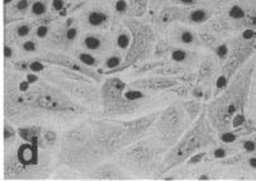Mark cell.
<instances>
[{"instance_id":"45","label":"cell","mask_w":256,"mask_h":181,"mask_svg":"<svg viewBox=\"0 0 256 181\" xmlns=\"http://www.w3.org/2000/svg\"><path fill=\"white\" fill-rule=\"evenodd\" d=\"M52 26H37V27L34 28V32H33V37L40 40L41 42H44L47 38V36H48Z\"/></svg>"},{"instance_id":"37","label":"cell","mask_w":256,"mask_h":181,"mask_svg":"<svg viewBox=\"0 0 256 181\" xmlns=\"http://www.w3.org/2000/svg\"><path fill=\"white\" fill-rule=\"evenodd\" d=\"M58 142V136L56 133V130H52V128L44 127L41 136V144H40V148L41 150H51L56 146V144Z\"/></svg>"},{"instance_id":"25","label":"cell","mask_w":256,"mask_h":181,"mask_svg":"<svg viewBox=\"0 0 256 181\" xmlns=\"http://www.w3.org/2000/svg\"><path fill=\"white\" fill-rule=\"evenodd\" d=\"M200 30H206V32H210L212 34L217 36L220 40L227 37L231 32H234V27H232L231 22L228 19L221 13H214L212 16V18L208 20L206 24L200 26L199 27Z\"/></svg>"},{"instance_id":"34","label":"cell","mask_w":256,"mask_h":181,"mask_svg":"<svg viewBox=\"0 0 256 181\" xmlns=\"http://www.w3.org/2000/svg\"><path fill=\"white\" fill-rule=\"evenodd\" d=\"M172 47H174V44H172L169 40H166L165 37L158 38L155 44V47H154V54L151 60L166 58V56L169 54V52L172 51Z\"/></svg>"},{"instance_id":"44","label":"cell","mask_w":256,"mask_h":181,"mask_svg":"<svg viewBox=\"0 0 256 181\" xmlns=\"http://www.w3.org/2000/svg\"><path fill=\"white\" fill-rule=\"evenodd\" d=\"M166 4H170V6H186V8H189V6H207L206 0H168Z\"/></svg>"},{"instance_id":"54","label":"cell","mask_w":256,"mask_h":181,"mask_svg":"<svg viewBox=\"0 0 256 181\" xmlns=\"http://www.w3.org/2000/svg\"><path fill=\"white\" fill-rule=\"evenodd\" d=\"M72 2H74V3H75V2H84V0H72Z\"/></svg>"},{"instance_id":"56","label":"cell","mask_w":256,"mask_h":181,"mask_svg":"<svg viewBox=\"0 0 256 181\" xmlns=\"http://www.w3.org/2000/svg\"><path fill=\"white\" fill-rule=\"evenodd\" d=\"M128 2H130V0H128Z\"/></svg>"},{"instance_id":"50","label":"cell","mask_w":256,"mask_h":181,"mask_svg":"<svg viewBox=\"0 0 256 181\" xmlns=\"http://www.w3.org/2000/svg\"><path fill=\"white\" fill-rule=\"evenodd\" d=\"M242 162H245L252 170H256V154H251V156L245 157Z\"/></svg>"},{"instance_id":"27","label":"cell","mask_w":256,"mask_h":181,"mask_svg":"<svg viewBox=\"0 0 256 181\" xmlns=\"http://www.w3.org/2000/svg\"><path fill=\"white\" fill-rule=\"evenodd\" d=\"M110 30L113 33V37H114L116 50L126 54L132 42L131 30H128L127 26L124 24L123 19H114Z\"/></svg>"},{"instance_id":"1","label":"cell","mask_w":256,"mask_h":181,"mask_svg":"<svg viewBox=\"0 0 256 181\" xmlns=\"http://www.w3.org/2000/svg\"><path fill=\"white\" fill-rule=\"evenodd\" d=\"M3 112L9 122L24 126L36 123L44 116H79L89 109L41 75L6 68Z\"/></svg>"},{"instance_id":"13","label":"cell","mask_w":256,"mask_h":181,"mask_svg":"<svg viewBox=\"0 0 256 181\" xmlns=\"http://www.w3.org/2000/svg\"><path fill=\"white\" fill-rule=\"evenodd\" d=\"M82 32H94V30H108L114 22L113 4L103 0L85 2L75 16Z\"/></svg>"},{"instance_id":"31","label":"cell","mask_w":256,"mask_h":181,"mask_svg":"<svg viewBox=\"0 0 256 181\" xmlns=\"http://www.w3.org/2000/svg\"><path fill=\"white\" fill-rule=\"evenodd\" d=\"M18 51L24 56H37V54L44 52V46H42V42L40 40L32 36V37L27 38L18 44Z\"/></svg>"},{"instance_id":"11","label":"cell","mask_w":256,"mask_h":181,"mask_svg":"<svg viewBox=\"0 0 256 181\" xmlns=\"http://www.w3.org/2000/svg\"><path fill=\"white\" fill-rule=\"evenodd\" d=\"M93 126V134L96 144L104 160L113 157L131 144V138L122 120L104 118L90 119Z\"/></svg>"},{"instance_id":"52","label":"cell","mask_w":256,"mask_h":181,"mask_svg":"<svg viewBox=\"0 0 256 181\" xmlns=\"http://www.w3.org/2000/svg\"><path fill=\"white\" fill-rule=\"evenodd\" d=\"M16 0H4V8H6V6H12L13 3H16Z\"/></svg>"},{"instance_id":"4","label":"cell","mask_w":256,"mask_h":181,"mask_svg":"<svg viewBox=\"0 0 256 181\" xmlns=\"http://www.w3.org/2000/svg\"><path fill=\"white\" fill-rule=\"evenodd\" d=\"M214 132L216 130L208 120L204 108V110L199 114L198 118L192 123L190 127L180 137L176 144L169 148L154 178H161L178 166L186 162L193 154L206 151L210 146H214L217 144Z\"/></svg>"},{"instance_id":"40","label":"cell","mask_w":256,"mask_h":181,"mask_svg":"<svg viewBox=\"0 0 256 181\" xmlns=\"http://www.w3.org/2000/svg\"><path fill=\"white\" fill-rule=\"evenodd\" d=\"M230 50H231V47H230V41H221L218 42V44L210 50V52L217 57L218 61H220L222 65V64L226 61L227 57H228Z\"/></svg>"},{"instance_id":"16","label":"cell","mask_w":256,"mask_h":181,"mask_svg":"<svg viewBox=\"0 0 256 181\" xmlns=\"http://www.w3.org/2000/svg\"><path fill=\"white\" fill-rule=\"evenodd\" d=\"M79 47L88 52L96 54L104 58L106 54L116 51L114 37L112 30H94V32H82L79 38Z\"/></svg>"},{"instance_id":"23","label":"cell","mask_w":256,"mask_h":181,"mask_svg":"<svg viewBox=\"0 0 256 181\" xmlns=\"http://www.w3.org/2000/svg\"><path fill=\"white\" fill-rule=\"evenodd\" d=\"M127 171L120 165L114 162H102L88 171V178L92 180H127L130 176Z\"/></svg>"},{"instance_id":"46","label":"cell","mask_w":256,"mask_h":181,"mask_svg":"<svg viewBox=\"0 0 256 181\" xmlns=\"http://www.w3.org/2000/svg\"><path fill=\"white\" fill-rule=\"evenodd\" d=\"M241 148L248 154H256V140H241Z\"/></svg>"},{"instance_id":"12","label":"cell","mask_w":256,"mask_h":181,"mask_svg":"<svg viewBox=\"0 0 256 181\" xmlns=\"http://www.w3.org/2000/svg\"><path fill=\"white\" fill-rule=\"evenodd\" d=\"M82 28L75 16H65L51 27L47 38L42 42L44 51L72 54L79 42Z\"/></svg>"},{"instance_id":"7","label":"cell","mask_w":256,"mask_h":181,"mask_svg":"<svg viewBox=\"0 0 256 181\" xmlns=\"http://www.w3.org/2000/svg\"><path fill=\"white\" fill-rule=\"evenodd\" d=\"M40 75L84 106L100 104V86L98 82L78 71L58 66H48Z\"/></svg>"},{"instance_id":"43","label":"cell","mask_w":256,"mask_h":181,"mask_svg":"<svg viewBox=\"0 0 256 181\" xmlns=\"http://www.w3.org/2000/svg\"><path fill=\"white\" fill-rule=\"evenodd\" d=\"M70 2L68 0H52L51 2V12L60 16L61 18H65L66 14H68L70 6H68Z\"/></svg>"},{"instance_id":"8","label":"cell","mask_w":256,"mask_h":181,"mask_svg":"<svg viewBox=\"0 0 256 181\" xmlns=\"http://www.w3.org/2000/svg\"><path fill=\"white\" fill-rule=\"evenodd\" d=\"M123 22L127 26L128 30H131L132 42L128 51L126 52L123 64L116 71V74L134 68V66L152 58L154 47L158 40V33L156 32L155 28L148 20H144L142 18L126 16L123 18Z\"/></svg>"},{"instance_id":"21","label":"cell","mask_w":256,"mask_h":181,"mask_svg":"<svg viewBox=\"0 0 256 181\" xmlns=\"http://www.w3.org/2000/svg\"><path fill=\"white\" fill-rule=\"evenodd\" d=\"M158 114H160V112H151V113L144 114V116H138V118L131 119V120H122L123 126L127 130L128 136L131 138L132 144L141 140V138L146 137V134L152 130Z\"/></svg>"},{"instance_id":"20","label":"cell","mask_w":256,"mask_h":181,"mask_svg":"<svg viewBox=\"0 0 256 181\" xmlns=\"http://www.w3.org/2000/svg\"><path fill=\"white\" fill-rule=\"evenodd\" d=\"M178 82H179V80L176 78H172V76L151 75L148 78H134V82H130V85L132 88L142 90V92L158 94V92L172 90Z\"/></svg>"},{"instance_id":"39","label":"cell","mask_w":256,"mask_h":181,"mask_svg":"<svg viewBox=\"0 0 256 181\" xmlns=\"http://www.w3.org/2000/svg\"><path fill=\"white\" fill-rule=\"evenodd\" d=\"M198 34H199V41H200V46L202 48H207V50H212L218 42H221L222 40L217 37V36L212 34L210 32H206V30H198Z\"/></svg>"},{"instance_id":"3","label":"cell","mask_w":256,"mask_h":181,"mask_svg":"<svg viewBox=\"0 0 256 181\" xmlns=\"http://www.w3.org/2000/svg\"><path fill=\"white\" fill-rule=\"evenodd\" d=\"M104 161L100 151L94 140L92 120L86 119L66 130L61 137L58 164L76 170L88 172Z\"/></svg>"},{"instance_id":"51","label":"cell","mask_w":256,"mask_h":181,"mask_svg":"<svg viewBox=\"0 0 256 181\" xmlns=\"http://www.w3.org/2000/svg\"><path fill=\"white\" fill-rule=\"evenodd\" d=\"M198 180H210V178H213L212 176H210V175H207V174H203V175H200V176H198Z\"/></svg>"},{"instance_id":"24","label":"cell","mask_w":256,"mask_h":181,"mask_svg":"<svg viewBox=\"0 0 256 181\" xmlns=\"http://www.w3.org/2000/svg\"><path fill=\"white\" fill-rule=\"evenodd\" d=\"M214 13L216 12L210 6H189V8H186V13L179 23L190 26V27H200V26L206 24Z\"/></svg>"},{"instance_id":"42","label":"cell","mask_w":256,"mask_h":181,"mask_svg":"<svg viewBox=\"0 0 256 181\" xmlns=\"http://www.w3.org/2000/svg\"><path fill=\"white\" fill-rule=\"evenodd\" d=\"M193 86L194 85L179 82L172 90H170V92H174L179 99L186 100V99H189V98H192V90H193Z\"/></svg>"},{"instance_id":"35","label":"cell","mask_w":256,"mask_h":181,"mask_svg":"<svg viewBox=\"0 0 256 181\" xmlns=\"http://www.w3.org/2000/svg\"><path fill=\"white\" fill-rule=\"evenodd\" d=\"M236 154V150L232 147V144H222L221 146H217L212 151L208 152L207 160H216V161H221L226 157L232 156Z\"/></svg>"},{"instance_id":"15","label":"cell","mask_w":256,"mask_h":181,"mask_svg":"<svg viewBox=\"0 0 256 181\" xmlns=\"http://www.w3.org/2000/svg\"><path fill=\"white\" fill-rule=\"evenodd\" d=\"M33 57L48 66H58V68H70V70H74V71H78V72L82 74V75L92 78V80H94V82H98V84L103 82L104 74L102 72V71L96 70V68H86V66H85L84 64L80 62L79 60H78L72 54L44 51L42 52V54Z\"/></svg>"},{"instance_id":"32","label":"cell","mask_w":256,"mask_h":181,"mask_svg":"<svg viewBox=\"0 0 256 181\" xmlns=\"http://www.w3.org/2000/svg\"><path fill=\"white\" fill-rule=\"evenodd\" d=\"M148 10H150V0H130L127 16L144 18Z\"/></svg>"},{"instance_id":"17","label":"cell","mask_w":256,"mask_h":181,"mask_svg":"<svg viewBox=\"0 0 256 181\" xmlns=\"http://www.w3.org/2000/svg\"><path fill=\"white\" fill-rule=\"evenodd\" d=\"M186 13V6H178L165 4L158 12H150L148 22L152 24L158 34H164L168 28L174 23H179Z\"/></svg>"},{"instance_id":"5","label":"cell","mask_w":256,"mask_h":181,"mask_svg":"<svg viewBox=\"0 0 256 181\" xmlns=\"http://www.w3.org/2000/svg\"><path fill=\"white\" fill-rule=\"evenodd\" d=\"M44 150L28 142H23L3 162L6 180H34L44 178L50 174L51 160Z\"/></svg>"},{"instance_id":"28","label":"cell","mask_w":256,"mask_h":181,"mask_svg":"<svg viewBox=\"0 0 256 181\" xmlns=\"http://www.w3.org/2000/svg\"><path fill=\"white\" fill-rule=\"evenodd\" d=\"M42 130H44V127L40 124H36V123H32V124H24L20 126V127L18 128V136H20V138L23 142L33 144H36V146L40 147Z\"/></svg>"},{"instance_id":"49","label":"cell","mask_w":256,"mask_h":181,"mask_svg":"<svg viewBox=\"0 0 256 181\" xmlns=\"http://www.w3.org/2000/svg\"><path fill=\"white\" fill-rule=\"evenodd\" d=\"M166 3L168 0H150V12H158Z\"/></svg>"},{"instance_id":"41","label":"cell","mask_w":256,"mask_h":181,"mask_svg":"<svg viewBox=\"0 0 256 181\" xmlns=\"http://www.w3.org/2000/svg\"><path fill=\"white\" fill-rule=\"evenodd\" d=\"M18 46L13 44H6L4 42V65H6V68H9V65L16 61V57H18Z\"/></svg>"},{"instance_id":"18","label":"cell","mask_w":256,"mask_h":181,"mask_svg":"<svg viewBox=\"0 0 256 181\" xmlns=\"http://www.w3.org/2000/svg\"><path fill=\"white\" fill-rule=\"evenodd\" d=\"M164 37L169 40L174 46L188 47V48H202L199 41L198 30H193L190 26L182 23H174L164 33Z\"/></svg>"},{"instance_id":"55","label":"cell","mask_w":256,"mask_h":181,"mask_svg":"<svg viewBox=\"0 0 256 181\" xmlns=\"http://www.w3.org/2000/svg\"><path fill=\"white\" fill-rule=\"evenodd\" d=\"M68 2H72V0H68Z\"/></svg>"},{"instance_id":"48","label":"cell","mask_w":256,"mask_h":181,"mask_svg":"<svg viewBox=\"0 0 256 181\" xmlns=\"http://www.w3.org/2000/svg\"><path fill=\"white\" fill-rule=\"evenodd\" d=\"M230 2H231V0H206L207 6L212 8L214 12L221 10V9L224 8V6H226Z\"/></svg>"},{"instance_id":"6","label":"cell","mask_w":256,"mask_h":181,"mask_svg":"<svg viewBox=\"0 0 256 181\" xmlns=\"http://www.w3.org/2000/svg\"><path fill=\"white\" fill-rule=\"evenodd\" d=\"M168 151L169 148L164 146L155 136L144 137L128 144L118 154V164L130 172L140 175L156 174Z\"/></svg>"},{"instance_id":"36","label":"cell","mask_w":256,"mask_h":181,"mask_svg":"<svg viewBox=\"0 0 256 181\" xmlns=\"http://www.w3.org/2000/svg\"><path fill=\"white\" fill-rule=\"evenodd\" d=\"M51 2L52 0H36L28 13L27 18L37 19L44 16L48 12H51Z\"/></svg>"},{"instance_id":"9","label":"cell","mask_w":256,"mask_h":181,"mask_svg":"<svg viewBox=\"0 0 256 181\" xmlns=\"http://www.w3.org/2000/svg\"><path fill=\"white\" fill-rule=\"evenodd\" d=\"M128 84L122 78L109 75L100 85V106L104 118L116 119L120 116H131L141 109L150 106L151 102H134L126 96L124 92Z\"/></svg>"},{"instance_id":"26","label":"cell","mask_w":256,"mask_h":181,"mask_svg":"<svg viewBox=\"0 0 256 181\" xmlns=\"http://www.w3.org/2000/svg\"><path fill=\"white\" fill-rule=\"evenodd\" d=\"M34 2L36 0H16V3L4 8V26L27 18Z\"/></svg>"},{"instance_id":"47","label":"cell","mask_w":256,"mask_h":181,"mask_svg":"<svg viewBox=\"0 0 256 181\" xmlns=\"http://www.w3.org/2000/svg\"><path fill=\"white\" fill-rule=\"evenodd\" d=\"M207 156H208V152L200 151L198 152V154H193V156L186 161V164H188V165H196V164L204 162L206 160H207Z\"/></svg>"},{"instance_id":"30","label":"cell","mask_w":256,"mask_h":181,"mask_svg":"<svg viewBox=\"0 0 256 181\" xmlns=\"http://www.w3.org/2000/svg\"><path fill=\"white\" fill-rule=\"evenodd\" d=\"M72 54L79 60L80 62L84 64L86 68H96V70L100 71L102 68V64H103V58L98 57L96 54H92V52H88L82 48H75L72 51Z\"/></svg>"},{"instance_id":"29","label":"cell","mask_w":256,"mask_h":181,"mask_svg":"<svg viewBox=\"0 0 256 181\" xmlns=\"http://www.w3.org/2000/svg\"><path fill=\"white\" fill-rule=\"evenodd\" d=\"M124 60V54L120 52L118 50L113 51L112 54H106L103 58L100 71H103L104 75H114L116 71L120 68Z\"/></svg>"},{"instance_id":"33","label":"cell","mask_w":256,"mask_h":181,"mask_svg":"<svg viewBox=\"0 0 256 181\" xmlns=\"http://www.w3.org/2000/svg\"><path fill=\"white\" fill-rule=\"evenodd\" d=\"M184 106H186V114H188L189 119H190L192 122H194V120L199 116V114L204 110L206 104H203L200 99L189 98V99L184 100Z\"/></svg>"},{"instance_id":"53","label":"cell","mask_w":256,"mask_h":181,"mask_svg":"<svg viewBox=\"0 0 256 181\" xmlns=\"http://www.w3.org/2000/svg\"><path fill=\"white\" fill-rule=\"evenodd\" d=\"M103 2H106V3H110V4L114 3V0H103Z\"/></svg>"},{"instance_id":"14","label":"cell","mask_w":256,"mask_h":181,"mask_svg":"<svg viewBox=\"0 0 256 181\" xmlns=\"http://www.w3.org/2000/svg\"><path fill=\"white\" fill-rule=\"evenodd\" d=\"M221 71V62L210 52L204 54L198 68H196V82L192 90V98L208 102L214 94V85Z\"/></svg>"},{"instance_id":"22","label":"cell","mask_w":256,"mask_h":181,"mask_svg":"<svg viewBox=\"0 0 256 181\" xmlns=\"http://www.w3.org/2000/svg\"><path fill=\"white\" fill-rule=\"evenodd\" d=\"M34 28V22L30 18L20 19L12 24L4 26V42L18 46L22 41L32 37Z\"/></svg>"},{"instance_id":"10","label":"cell","mask_w":256,"mask_h":181,"mask_svg":"<svg viewBox=\"0 0 256 181\" xmlns=\"http://www.w3.org/2000/svg\"><path fill=\"white\" fill-rule=\"evenodd\" d=\"M184 106V100L175 99L160 112L152 130L154 136L168 148H172L192 124Z\"/></svg>"},{"instance_id":"38","label":"cell","mask_w":256,"mask_h":181,"mask_svg":"<svg viewBox=\"0 0 256 181\" xmlns=\"http://www.w3.org/2000/svg\"><path fill=\"white\" fill-rule=\"evenodd\" d=\"M18 137H20V136H18V130L14 127V123L9 122L8 119H6L3 126L4 144H13Z\"/></svg>"},{"instance_id":"19","label":"cell","mask_w":256,"mask_h":181,"mask_svg":"<svg viewBox=\"0 0 256 181\" xmlns=\"http://www.w3.org/2000/svg\"><path fill=\"white\" fill-rule=\"evenodd\" d=\"M203 57H204V54L196 51V48L174 46L165 60L190 72V71H196Z\"/></svg>"},{"instance_id":"2","label":"cell","mask_w":256,"mask_h":181,"mask_svg":"<svg viewBox=\"0 0 256 181\" xmlns=\"http://www.w3.org/2000/svg\"><path fill=\"white\" fill-rule=\"evenodd\" d=\"M252 71L254 62L250 61L245 68L237 71L228 85L206 106L208 120L218 134L232 130L234 116L244 114Z\"/></svg>"}]
</instances>
